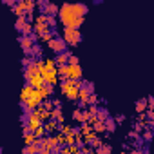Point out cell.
<instances>
[{
    "label": "cell",
    "mask_w": 154,
    "mask_h": 154,
    "mask_svg": "<svg viewBox=\"0 0 154 154\" xmlns=\"http://www.w3.org/2000/svg\"><path fill=\"white\" fill-rule=\"evenodd\" d=\"M63 91L67 93V96H76L78 94V87H76V84H72V82H67L65 85H63Z\"/></svg>",
    "instance_id": "obj_2"
},
{
    "label": "cell",
    "mask_w": 154,
    "mask_h": 154,
    "mask_svg": "<svg viewBox=\"0 0 154 154\" xmlns=\"http://www.w3.org/2000/svg\"><path fill=\"white\" fill-rule=\"evenodd\" d=\"M82 13H84L82 6H65L62 9V20L69 26V29H74L82 22Z\"/></svg>",
    "instance_id": "obj_1"
},
{
    "label": "cell",
    "mask_w": 154,
    "mask_h": 154,
    "mask_svg": "<svg viewBox=\"0 0 154 154\" xmlns=\"http://www.w3.org/2000/svg\"><path fill=\"white\" fill-rule=\"evenodd\" d=\"M78 33H76V29H67V40L69 42H78Z\"/></svg>",
    "instance_id": "obj_3"
}]
</instances>
